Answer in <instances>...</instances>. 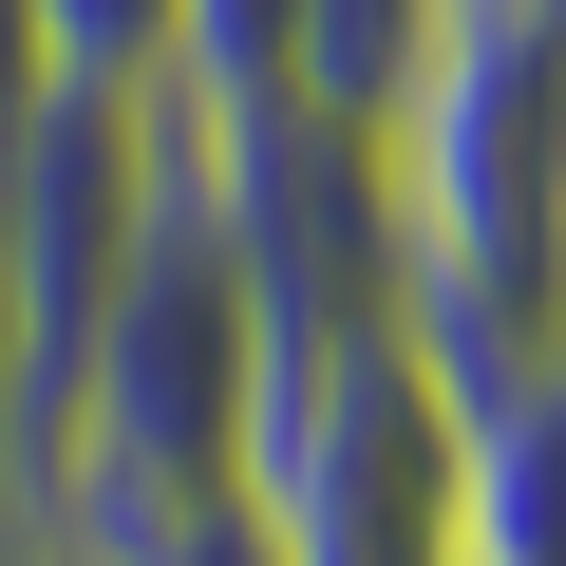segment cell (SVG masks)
<instances>
[{"instance_id":"6da1fadb","label":"cell","mask_w":566,"mask_h":566,"mask_svg":"<svg viewBox=\"0 0 566 566\" xmlns=\"http://www.w3.org/2000/svg\"><path fill=\"white\" fill-rule=\"evenodd\" d=\"M453 528L472 566H566V340L491 397H453Z\"/></svg>"},{"instance_id":"7a4b0ae2","label":"cell","mask_w":566,"mask_h":566,"mask_svg":"<svg viewBox=\"0 0 566 566\" xmlns=\"http://www.w3.org/2000/svg\"><path fill=\"white\" fill-rule=\"evenodd\" d=\"M434 20H453V0H303V20H283V95L340 114V133H397V95H416Z\"/></svg>"},{"instance_id":"3957f363","label":"cell","mask_w":566,"mask_h":566,"mask_svg":"<svg viewBox=\"0 0 566 566\" xmlns=\"http://www.w3.org/2000/svg\"><path fill=\"white\" fill-rule=\"evenodd\" d=\"M39 57L95 95H170L189 76V0H39Z\"/></svg>"}]
</instances>
